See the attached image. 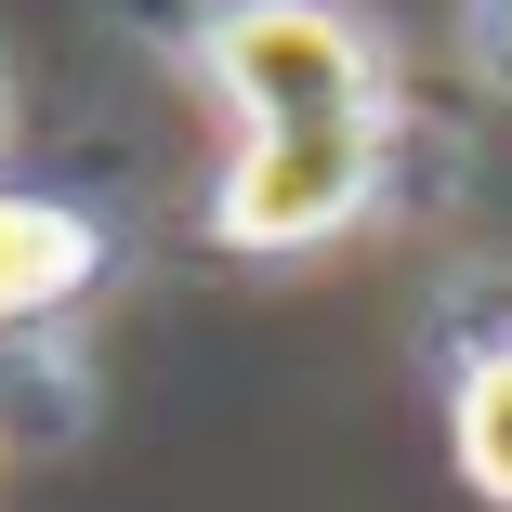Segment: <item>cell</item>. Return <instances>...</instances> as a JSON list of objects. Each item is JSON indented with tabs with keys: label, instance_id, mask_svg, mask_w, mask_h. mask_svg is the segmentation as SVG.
<instances>
[{
	"label": "cell",
	"instance_id": "1",
	"mask_svg": "<svg viewBox=\"0 0 512 512\" xmlns=\"http://www.w3.org/2000/svg\"><path fill=\"white\" fill-rule=\"evenodd\" d=\"M197 53H211L224 106H250V132H355V119H381V53L329 0H224Z\"/></svg>",
	"mask_w": 512,
	"mask_h": 512
},
{
	"label": "cell",
	"instance_id": "2",
	"mask_svg": "<svg viewBox=\"0 0 512 512\" xmlns=\"http://www.w3.org/2000/svg\"><path fill=\"white\" fill-rule=\"evenodd\" d=\"M368 184H381V119H355V132H250L224 197H211V224L237 250H302V237H342L368 211Z\"/></svg>",
	"mask_w": 512,
	"mask_h": 512
},
{
	"label": "cell",
	"instance_id": "3",
	"mask_svg": "<svg viewBox=\"0 0 512 512\" xmlns=\"http://www.w3.org/2000/svg\"><path fill=\"white\" fill-rule=\"evenodd\" d=\"M92 224L79 211H53V197H14L0 184V316H53V302H79L92 289Z\"/></svg>",
	"mask_w": 512,
	"mask_h": 512
},
{
	"label": "cell",
	"instance_id": "4",
	"mask_svg": "<svg viewBox=\"0 0 512 512\" xmlns=\"http://www.w3.org/2000/svg\"><path fill=\"white\" fill-rule=\"evenodd\" d=\"M460 473H473L486 499H512V355L473 368V394H460Z\"/></svg>",
	"mask_w": 512,
	"mask_h": 512
},
{
	"label": "cell",
	"instance_id": "5",
	"mask_svg": "<svg viewBox=\"0 0 512 512\" xmlns=\"http://www.w3.org/2000/svg\"><path fill=\"white\" fill-rule=\"evenodd\" d=\"M473 66L512 92V0H473Z\"/></svg>",
	"mask_w": 512,
	"mask_h": 512
}]
</instances>
